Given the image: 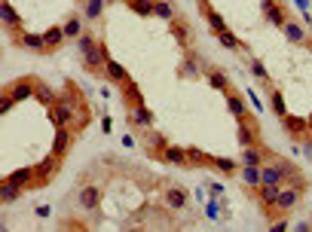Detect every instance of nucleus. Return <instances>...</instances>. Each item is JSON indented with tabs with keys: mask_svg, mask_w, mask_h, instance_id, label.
<instances>
[{
	"mask_svg": "<svg viewBox=\"0 0 312 232\" xmlns=\"http://www.w3.org/2000/svg\"><path fill=\"white\" fill-rule=\"evenodd\" d=\"M129 7H132L138 16H153V7H156V0H129Z\"/></svg>",
	"mask_w": 312,
	"mask_h": 232,
	"instance_id": "7c9ffc66",
	"label": "nucleus"
},
{
	"mask_svg": "<svg viewBox=\"0 0 312 232\" xmlns=\"http://www.w3.org/2000/svg\"><path fill=\"white\" fill-rule=\"evenodd\" d=\"M263 159H266V150H260L257 144L242 147V165H263Z\"/></svg>",
	"mask_w": 312,
	"mask_h": 232,
	"instance_id": "dca6fc26",
	"label": "nucleus"
},
{
	"mask_svg": "<svg viewBox=\"0 0 312 232\" xmlns=\"http://www.w3.org/2000/svg\"><path fill=\"white\" fill-rule=\"evenodd\" d=\"M300 189L303 186H282L279 189V199H276V211H291V208H297V202H300Z\"/></svg>",
	"mask_w": 312,
	"mask_h": 232,
	"instance_id": "f03ea898",
	"label": "nucleus"
},
{
	"mask_svg": "<svg viewBox=\"0 0 312 232\" xmlns=\"http://www.w3.org/2000/svg\"><path fill=\"white\" fill-rule=\"evenodd\" d=\"M226 110L236 116V120H245V116H248V104H245V98L236 95V92H226Z\"/></svg>",
	"mask_w": 312,
	"mask_h": 232,
	"instance_id": "ddd939ff",
	"label": "nucleus"
},
{
	"mask_svg": "<svg viewBox=\"0 0 312 232\" xmlns=\"http://www.w3.org/2000/svg\"><path fill=\"white\" fill-rule=\"evenodd\" d=\"M120 89H123V98H129V104H132V107L144 101V98H141V92H138V86L132 83V76H129V80H126V83H123Z\"/></svg>",
	"mask_w": 312,
	"mask_h": 232,
	"instance_id": "cd10ccee",
	"label": "nucleus"
},
{
	"mask_svg": "<svg viewBox=\"0 0 312 232\" xmlns=\"http://www.w3.org/2000/svg\"><path fill=\"white\" fill-rule=\"evenodd\" d=\"M239 144H242V147L257 144V126L248 123V116H245V120H239Z\"/></svg>",
	"mask_w": 312,
	"mask_h": 232,
	"instance_id": "4468645a",
	"label": "nucleus"
},
{
	"mask_svg": "<svg viewBox=\"0 0 312 232\" xmlns=\"http://www.w3.org/2000/svg\"><path fill=\"white\" fill-rule=\"evenodd\" d=\"M239 177H242V183L245 186H260V165H242V171H239Z\"/></svg>",
	"mask_w": 312,
	"mask_h": 232,
	"instance_id": "4be33fe9",
	"label": "nucleus"
},
{
	"mask_svg": "<svg viewBox=\"0 0 312 232\" xmlns=\"http://www.w3.org/2000/svg\"><path fill=\"white\" fill-rule=\"evenodd\" d=\"M282 31H285V37H288L291 43H306V40H309V37H306V28L297 25V22H285Z\"/></svg>",
	"mask_w": 312,
	"mask_h": 232,
	"instance_id": "a211bd4d",
	"label": "nucleus"
},
{
	"mask_svg": "<svg viewBox=\"0 0 312 232\" xmlns=\"http://www.w3.org/2000/svg\"><path fill=\"white\" fill-rule=\"evenodd\" d=\"M13 183H22V186H34L37 183V168H19L13 174H7Z\"/></svg>",
	"mask_w": 312,
	"mask_h": 232,
	"instance_id": "6ab92c4d",
	"label": "nucleus"
},
{
	"mask_svg": "<svg viewBox=\"0 0 312 232\" xmlns=\"http://www.w3.org/2000/svg\"><path fill=\"white\" fill-rule=\"evenodd\" d=\"M107 49H104V43H95L86 55H83V67L89 70V73H101L104 70V64H107Z\"/></svg>",
	"mask_w": 312,
	"mask_h": 232,
	"instance_id": "f257e3e1",
	"label": "nucleus"
},
{
	"mask_svg": "<svg viewBox=\"0 0 312 232\" xmlns=\"http://www.w3.org/2000/svg\"><path fill=\"white\" fill-rule=\"evenodd\" d=\"M263 13H266V19L276 25V28H285V22H288V19H285V13H282L276 4H272V0H266V10H263Z\"/></svg>",
	"mask_w": 312,
	"mask_h": 232,
	"instance_id": "a878e982",
	"label": "nucleus"
},
{
	"mask_svg": "<svg viewBox=\"0 0 312 232\" xmlns=\"http://www.w3.org/2000/svg\"><path fill=\"white\" fill-rule=\"evenodd\" d=\"M34 92H37V80H31V76L16 80V83L10 86V95H13L16 101H28V98H34Z\"/></svg>",
	"mask_w": 312,
	"mask_h": 232,
	"instance_id": "20e7f679",
	"label": "nucleus"
},
{
	"mask_svg": "<svg viewBox=\"0 0 312 232\" xmlns=\"http://www.w3.org/2000/svg\"><path fill=\"white\" fill-rule=\"evenodd\" d=\"M163 156H166V162H175V165H190V156H187V150H181V147H169V144H166Z\"/></svg>",
	"mask_w": 312,
	"mask_h": 232,
	"instance_id": "aec40b11",
	"label": "nucleus"
},
{
	"mask_svg": "<svg viewBox=\"0 0 312 232\" xmlns=\"http://www.w3.org/2000/svg\"><path fill=\"white\" fill-rule=\"evenodd\" d=\"M22 192H25V186H22V183H13L10 177H4V183H0V199H4L7 205H10V202H19V199H22Z\"/></svg>",
	"mask_w": 312,
	"mask_h": 232,
	"instance_id": "f8f14e48",
	"label": "nucleus"
},
{
	"mask_svg": "<svg viewBox=\"0 0 312 232\" xmlns=\"http://www.w3.org/2000/svg\"><path fill=\"white\" fill-rule=\"evenodd\" d=\"M251 70H254V76H257L260 83H266V80H269V73H266V67H263L260 61H251Z\"/></svg>",
	"mask_w": 312,
	"mask_h": 232,
	"instance_id": "4c0bfd02",
	"label": "nucleus"
},
{
	"mask_svg": "<svg viewBox=\"0 0 312 232\" xmlns=\"http://www.w3.org/2000/svg\"><path fill=\"white\" fill-rule=\"evenodd\" d=\"M187 189L184 186H172V189H166V205L172 208V211H184L187 208Z\"/></svg>",
	"mask_w": 312,
	"mask_h": 232,
	"instance_id": "9d476101",
	"label": "nucleus"
},
{
	"mask_svg": "<svg viewBox=\"0 0 312 232\" xmlns=\"http://www.w3.org/2000/svg\"><path fill=\"white\" fill-rule=\"evenodd\" d=\"M34 98L40 101V104H46V107H52V104L58 101V98H55V92H52L46 83H40V80H37V92H34Z\"/></svg>",
	"mask_w": 312,
	"mask_h": 232,
	"instance_id": "b1692460",
	"label": "nucleus"
},
{
	"mask_svg": "<svg viewBox=\"0 0 312 232\" xmlns=\"http://www.w3.org/2000/svg\"><path fill=\"white\" fill-rule=\"evenodd\" d=\"M153 16H156V19H166V22H172V19H178V10L169 4V0H156Z\"/></svg>",
	"mask_w": 312,
	"mask_h": 232,
	"instance_id": "5701e85b",
	"label": "nucleus"
},
{
	"mask_svg": "<svg viewBox=\"0 0 312 232\" xmlns=\"http://www.w3.org/2000/svg\"><path fill=\"white\" fill-rule=\"evenodd\" d=\"M64 40H67V37H64V28H58V25H52V28L43 31V43H46V49H58Z\"/></svg>",
	"mask_w": 312,
	"mask_h": 232,
	"instance_id": "2eb2a0df",
	"label": "nucleus"
},
{
	"mask_svg": "<svg viewBox=\"0 0 312 232\" xmlns=\"http://www.w3.org/2000/svg\"><path fill=\"white\" fill-rule=\"evenodd\" d=\"M67 147H70V129H67V126H58V132H55V141H52V153L64 156V153H67Z\"/></svg>",
	"mask_w": 312,
	"mask_h": 232,
	"instance_id": "f3484780",
	"label": "nucleus"
},
{
	"mask_svg": "<svg viewBox=\"0 0 312 232\" xmlns=\"http://www.w3.org/2000/svg\"><path fill=\"white\" fill-rule=\"evenodd\" d=\"M61 28H64V37H73V40H76V37L83 34V22L76 19V16H73V19H67V22H64Z\"/></svg>",
	"mask_w": 312,
	"mask_h": 232,
	"instance_id": "2f4dec72",
	"label": "nucleus"
},
{
	"mask_svg": "<svg viewBox=\"0 0 312 232\" xmlns=\"http://www.w3.org/2000/svg\"><path fill=\"white\" fill-rule=\"evenodd\" d=\"M309 126H312V116H309Z\"/></svg>",
	"mask_w": 312,
	"mask_h": 232,
	"instance_id": "79ce46f5",
	"label": "nucleus"
},
{
	"mask_svg": "<svg viewBox=\"0 0 312 232\" xmlns=\"http://www.w3.org/2000/svg\"><path fill=\"white\" fill-rule=\"evenodd\" d=\"M58 162H61V156L58 153H52V156H46L40 165H37V183H46L52 174H55V168H58Z\"/></svg>",
	"mask_w": 312,
	"mask_h": 232,
	"instance_id": "1a4fd4ad",
	"label": "nucleus"
},
{
	"mask_svg": "<svg viewBox=\"0 0 312 232\" xmlns=\"http://www.w3.org/2000/svg\"><path fill=\"white\" fill-rule=\"evenodd\" d=\"M104 76L113 83V86H123L126 80H129V73H126V67L120 64V61H113V58H107V64H104Z\"/></svg>",
	"mask_w": 312,
	"mask_h": 232,
	"instance_id": "6e6552de",
	"label": "nucleus"
},
{
	"mask_svg": "<svg viewBox=\"0 0 312 232\" xmlns=\"http://www.w3.org/2000/svg\"><path fill=\"white\" fill-rule=\"evenodd\" d=\"M107 4H120V0H107Z\"/></svg>",
	"mask_w": 312,
	"mask_h": 232,
	"instance_id": "a19ab883",
	"label": "nucleus"
},
{
	"mask_svg": "<svg viewBox=\"0 0 312 232\" xmlns=\"http://www.w3.org/2000/svg\"><path fill=\"white\" fill-rule=\"evenodd\" d=\"M193 28L178 16V19H172V34H175V40H178V46L181 49H190V43H193V34H190Z\"/></svg>",
	"mask_w": 312,
	"mask_h": 232,
	"instance_id": "39448f33",
	"label": "nucleus"
},
{
	"mask_svg": "<svg viewBox=\"0 0 312 232\" xmlns=\"http://www.w3.org/2000/svg\"><path fill=\"white\" fill-rule=\"evenodd\" d=\"M132 126H138V129H150L153 126V113H150V107L141 101V104H135V110H132Z\"/></svg>",
	"mask_w": 312,
	"mask_h": 232,
	"instance_id": "9b49d317",
	"label": "nucleus"
},
{
	"mask_svg": "<svg viewBox=\"0 0 312 232\" xmlns=\"http://www.w3.org/2000/svg\"><path fill=\"white\" fill-rule=\"evenodd\" d=\"M214 168H220L223 174H232V171H236V162H232V159H214Z\"/></svg>",
	"mask_w": 312,
	"mask_h": 232,
	"instance_id": "e433bc0d",
	"label": "nucleus"
},
{
	"mask_svg": "<svg viewBox=\"0 0 312 232\" xmlns=\"http://www.w3.org/2000/svg\"><path fill=\"white\" fill-rule=\"evenodd\" d=\"M282 123H285V129H288L291 138H300V135L306 132V123H303V120H294V116H282Z\"/></svg>",
	"mask_w": 312,
	"mask_h": 232,
	"instance_id": "c85d7f7f",
	"label": "nucleus"
},
{
	"mask_svg": "<svg viewBox=\"0 0 312 232\" xmlns=\"http://www.w3.org/2000/svg\"><path fill=\"white\" fill-rule=\"evenodd\" d=\"M141 141H144V144H147L150 150H160V153L166 150V141H163L160 135H156L153 129H141Z\"/></svg>",
	"mask_w": 312,
	"mask_h": 232,
	"instance_id": "393cba45",
	"label": "nucleus"
},
{
	"mask_svg": "<svg viewBox=\"0 0 312 232\" xmlns=\"http://www.w3.org/2000/svg\"><path fill=\"white\" fill-rule=\"evenodd\" d=\"M269 229H272V232H285V229H288V223H285V220H276Z\"/></svg>",
	"mask_w": 312,
	"mask_h": 232,
	"instance_id": "ea45409f",
	"label": "nucleus"
},
{
	"mask_svg": "<svg viewBox=\"0 0 312 232\" xmlns=\"http://www.w3.org/2000/svg\"><path fill=\"white\" fill-rule=\"evenodd\" d=\"M269 104H272V110H276L279 116H288V107H285V98H282V92H279V89H272V92H269Z\"/></svg>",
	"mask_w": 312,
	"mask_h": 232,
	"instance_id": "473e14b6",
	"label": "nucleus"
},
{
	"mask_svg": "<svg viewBox=\"0 0 312 232\" xmlns=\"http://www.w3.org/2000/svg\"><path fill=\"white\" fill-rule=\"evenodd\" d=\"M217 43H220L223 49H242V43H239V40H236V37H232V34H229V28L217 34Z\"/></svg>",
	"mask_w": 312,
	"mask_h": 232,
	"instance_id": "f704fd0d",
	"label": "nucleus"
},
{
	"mask_svg": "<svg viewBox=\"0 0 312 232\" xmlns=\"http://www.w3.org/2000/svg\"><path fill=\"white\" fill-rule=\"evenodd\" d=\"M0 19H4V28L16 37V34H22V19H19V13L10 7V4H4L0 7Z\"/></svg>",
	"mask_w": 312,
	"mask_h": 232,
	"instance_id": "0eeeda50",
	"label": "nucleus"
},
{
	"mask_svg": "<svg viewBox=\"0 0 312 232\" xmlns=\"http://www.w3.org/2000/svg\"><path fill=\"white\" fill-rule=\"evenodd\" d=\"M13 104H19V101H16L10 92H7L4 98H0V113H10V110H13Z\"/></svg>",
	"mask_w": 312,
	"mask_h": 232,
	"instance_id": "58836bf2",
	"label": "nucleus"
},
{
	"mask_svg": "<svg viewBox=\"0 0 312 232\" xmlns=\"http://www.w3.org/2000/svg\"><path fill=\"white\" fill-rule=\"evenodd\" d=\"M92 46H95V37H92V34H86V31H83L80 37H76V49H80V55H86Z\"/></svg>",
	"mask_w": 312,
	"mask_h": 232,
	"instance_id": "c9c22d12",
	"label": "nucleus"
},
{
	"mask_svg": "<svg viewBox=\"0 0 312 232\" xmlns=\"http://www.w3.org/2000/svg\"><path fill=\"white\" fill-rule=\"evenodd\" d=\"M76 202H80V208H86V211H95L98 202H101V186H95V183L83 186L80 196H76Z\"/></svg>",
	"mask_w": 312,
	"mask_h": 232,
	"instance_id": "7ed1b4c3",
	"label": "nucleus"
},
{
	"mask_svg": "<svg viewBox=\"0 0 312 232\" xmlns=\"http://www.w3.org/2000/svg\"><path fill=\"white\" fill-rule=\"evenodd\" d=\"M104 7H107V0H86V19L89 22H98L101 19V13H104Z\"/></svg>",
	"mask_w": 312,
	"mask_h": 232,
	"instance_id": "bb28decb",
	"label": "nucleus"
},
{
	"mask_svg": "<svg viewBox=\"0 0 312 232\" xmlns=\"http://www.w3.org/2000/svg\"><path fill=\"white\" fill-rule=\"evenodd\" d=\"M13 40L19 43V46H25V49H37V52H46V43H43V34H31V31H22V34H16Z\"/></svg>",
	"mask_w": 312,
	"mask_h": 232,
	"instance_id": "423d86ee",
	"label": "nucleus"
},
{
	"mask_svg": "<svg viewBox=\"0 0 312 232\" xmlns=\"http://www.w3.org/2000/svg\"><path fill=\"white\" fill-rule=\"evenodd\" d=\"M208 83L214 89H220V92H229V80H226V73H220V70H208Z\"/></svg>",
	"mask_w": 312,
	"mask_h": 232,
	"instance_id": "c756f323",
	"label": "nucleus"
},
{
	"mask_svg": "<svg viewBox=\"0 0 312 232\" xmlns=\"http://www.w3.org/2000/svg\"><path fill=\"white\" fill-rule=\"evenodd\" d=\"M178 73L184 76V80H199V61H196V55H187Z\"/></svg>",
	"mask_w": 312,
	"mask_h": 232,
	"instance_id": "412c9836",
	"label": "nucleus"
},
{
	"mask_svg": "<svg viewBox=\"0 0 312 232\" xmlns=\"http://www.w3.org/2000/svg\"><path fill=\"white\" fill-rule=\"evenodd\" d=\"M205 19H208V25H211V31H214V37H217L220 31H226V22L220 19V13H214V10H205Z\"/></svg>",
	"mask_w": 312,
	"mask_h": 232,
	"instance_id": "72a5a7b5",
	"label": "nucleus"
}]
</instances>
